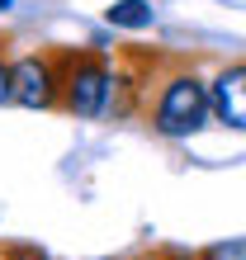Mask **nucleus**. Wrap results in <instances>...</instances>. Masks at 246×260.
Here are the masks:
<instances>
[{
    "label": "nucleus",
    "mask_w": 246,
    "mask_h": 260,
    "mask_svg": "<svg viewBox=\"0 0 246 260\" xmlns=\"http://www.w3.org/2000/svg\"><path fill=\"white\" fill-rule=\"evenodd\" d=\"M199 260H246V237H237V241H218V246H208Z\"/></svg>",
    "instance_id": "423d86ee"
},
{
    "label": "nucleus",
    "mask_w": 246,
    "mask_h": 260,
    "mask_svg": "<svg viewBox=\"0 0 246 260\" xmlns=\"http://www.w3.org/2000/svg\"><path fill=\"white\" fill-rule=\"evenodd\" d=\"M5 260H48V255H43L38 246H10V251H5Z\"/></svg>",
    "instance_id": "6e6552de"
},
{
    "label": "nucleus",
    "mask_w": 246,
    "mask_h": 260,
    "mask_svg": "<svg viewBox=\"0 0 246 260\" xmlns=\"http://www.w3.org/2000/svg\"><path fill=\"white\" fill-rule=\"evenodd\" d=\"M10 67L14 62H5V43H0V104H10Z\"/></svg>",
    "instance_id": "0eeeda50"
},
{
    "label": "nucleus",
    "mask_w": 246,
    "mask_h": 260,
    "mask_svg": "<svg viewBox=\"0 0 246 260\" xmlns=\"http://www.w3.org/2000/svg\"><path fill=\"white\" fill-rule=\"evenodd\" d=\"M208 100H213V118H218L223 128L246 133V62H232V67H223L213 76Z\"/></svg>",
    "instance_id": "20e7f679"
},
{
    "label": "nucleus",
    "mask_w": 246,
    "mask_h": 260,
    "mask_svg": "<svg viewBox=\"0 0 246 260\" xmlns=\"http://www.w3.org/2000/svg\"><path fill=\"white\" fill-rule=\"evenodd\" d=\"M104 19L114 28H151V5L147 0H114V5L104 10Z\"/></svg>",
    "instance_id": "39448f33"
},
{
    "label": "nucleus",
    "mask_w": 246,
    "mask_h": 260,
    "mask_svg": "<svg viewBox=\"0 0 246 260\" xmlns=\"http://www.w3.org/2000/svg\"><path fill=\"white\" fill-rule=\"evenodd\" d=\"M213 118V100H208V81H199L194 71H171L157 85V100H151V128L161 137H194L204 133Z\"/></svg>",
    "instance_id": "f257e3e1"
},
{
    "label": "nucleus",
    "mask_w": 246,
    "mask_h": 260,
    "mask_svg": "<svg viewBox=\"0 0 246 260\" xmlns=\"http://www.w3.org/2000/svg\"><path fill=\"white\" fill-rule=\"evenodd\" d=\"M0 260H5V255H0Z\"/></svg>",
    "instance_id": "1a4fd4ad"
},
{
    "label": "nucleus",
    "mask_w": 246,
    "mask_h": 260,
    "mask_svg": "<svg viewBox=\"0 0 246 260\" xmlns=\"http://www.w3.org/2000/svg\"><path fill=\"white\" fill-rule=\"evenodd\" d=\"M10 104L57 109L62 104V52H28L10 67Z\"/></svg>",
    "instance_id": "7ed1b4c3"
},
{
    "label": "nucleus",
    "mask_w": 246,
    "mask_h": 260,
    "mask_svg": "<svg viewBox=\"0 0 246 260\" xmlns=\"http://www.w3.org/2000/svg\"><path fill=\"white\" fill-rule=\"evenodd\" d=\"M114 90V62L104 52H62V104L71 118H104Z\"/></svg>",
    "instance_id": "f03ea898"
}]
</instances>
